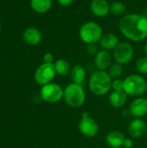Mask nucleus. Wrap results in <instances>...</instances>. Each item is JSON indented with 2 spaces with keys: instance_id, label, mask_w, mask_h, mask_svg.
I'll list each match as a JSON object with an SVG mask.
<instances>
[{
  "instance_id": "obj_10",
  "label": "nucleus",
  "mask_w": 147,
  "mask_h": 148,
  "mask_svg": "<svg viewBox=\"0 0 147 148\" xmlns=\"http://www.w3.org/2000/svg\"><path fill=\"white\" fill-rule=\"evenodd\" d=\"M129 112L134 118H142L147 114V99L138 97L133 100L129 107Z\"/></svg>"
},
{
  "instance_id": "obj_9",
  "label": "nucleus",
  "mask_w": 147,
  "mask_h": 148,
  "mask_svg": "<svg viewBox=\"0 0 147 148\" xmlns=\"http://www.w3.org/2000/svg\"><path fill=\"white\" fill-rule=\"evenodd\" d=\"M133 55L134 50L131 43L128 42H121L113 49V57L115 62L124 65L129 63L132 61Z\"/></svg>"
},
{
  "instance_id": "obj_19",
  "label": "nucleus",
  "mask_w": 147,
  "mask_h": 148,
  "mask_svg": "<svg viewBox=\"0 0 147 148\" xmlns=\"http://www.w3.org/2000/svg\"><path fill=\"white\" fill-rule=\"evenodd\" d=\"M30 6L36 13L43 14L51 9L52 0H30Z\"/></svg>"
},
{
  "instance_id": "obj_13",
  "label": "nucleus",
  "mask_w": 147,
  "mask_h": 148,
  "mask_svg": "<svg viewBox=\"0 0 147 148\" xmlns=\"http://www.w3.org/2000/svg\"><path fill=\"white\" fill-rule=\"evenodd\" d=\"M112 55L109 51L107 50H100L94 56V64L98 70H104L107 69L112 65Z\"/></svg>"
},
{
  "instance_id": "obj_4",
  "label": "nucleus",
  "mask_w": 147,
  "mask_h": 148,
  "mask_svg": "<svg viewBox=\"0 0 147 148\" xmlns=\"http://www.w3.org/2000/svg\"><path fill=\"white\" fill-rule=\"evenodd\" d=\"M103 36L101 26L93 21L84 23L79 29V36L86 44H97Z\"/></svg>"
},
{
  "instance_id": "obj_26",
  "label": "nucleus",
  "mask_w": 147,
  "mask_h": 148,
  "mask_svg": "<svg viewBox=\"0 0 147 148\" xmlns=\"http://www.w3.org/2000/svg\"><path fill=\"white\" fill-rule=\"evenodd\" d=\"M53 61H54V56H53V55L51 53L47 52L43 56V62H46V63H54Z\"/></svg>"
},
{
  "instance_id": "obj_21",
  "label": "nucleus",
  "mask_w": 147,
  "mask_h": 148,
  "mask_svg": "<svg viewBox=\"0 0 147 148\" xmlns=\"http://www.w3.org/2000/svg\"><path fill=\"white\" fill-rule=\"evenodd\" d=\"M126 7L120 1H114L110 3V13L115 16H123L126 15Z\"/></svg>"
},
{
  "instance_id": "obj_20",
  "label": "nucleus",
  "mask_w": 147,
  "mask_h": 148,
  "mask_svg": "<svg viewBox=\"0 0 147 148\" xmlns=\"http://www.w3.org/2000/svg\"><path fill=\"white\" fill-rule=\"evenodd\" d=\"M55 72L57 75L61 76H67L70 75L71 72V66L69 62L65 59H58L55 62H54Z\"/></svg>"
},
{
  "instance_id": "obj_11",
  "label": "nucleus",
  "mask_w": 147,
  "mask_h": 148,
  "mask_svg": "<svg viewBox=\"0 0 147 148\" xmlns=\"http://www.w3.org/2000/svg\"><path fill=\"white\" fill-rule=\"evenodd\" d=\"M90 10L95 16L104 17L110 13V3L107 0H92Z\"/></svg>"
},
{
  "instance_id": "obj_12",
  "label": "nucleus",
  "mask_w": 147,
  "mask_h": 148,
  "mask_svg": "<svg viewBox=\"0 0 147 148\" xmlns=\"http://www.w3.org/2000/svg\"><path fill=\"white\" fill-rule=\"evenodd\" d=\"M42 39V32L35 27H28L23 33V40L30 46H36Z\"/></svg>"
},
{
  "instance_id": "obj_23",
  "label": "nucleus",
  "mask_w": 147,
  "mask_h": 148,
  "mask_svg": "<svg viewBox=\"0 0 147 148\" xmlns=\"http://www.w3.org/2000/svg\"><path fill=\"white\" fill-rule=\"evenodd\" d=\"M137 71L140 75H147V56H142L136 62Z\"/></svg>"
},
{
  "instance_id": "obj_7",
  "label": "nucleus",
  "mask_w": 147,
  "mask_h": 148,
  "mask_svg": "<svg viewBox=\"0 0 147 148\" xmlns=\"http://www.w3.org/2000/svg\"><path fill=\"white\" fill-rule=\"evenodd\" d=\"M56 75L54 63L43 62L35 72V81L40 86H44L50 83Z\"/></svg>"
},
{
  "instance_id": "obj_29",
  "label": "nucleus",
  "mask_w": 147,
  "mask_h": 148,
  "mask_svg": "<svg viewBox=\"0 0 147 148\" xmlns=\"http://www.w3.org/2000/svg\"><path fill=\"white\" fill-rule=\"evenodd\" d=\"M144 51H145V55L147 56V42L145 45V48H144Z\"/></svg>"
},
{
  "instance_id": "obj_15",
  "label": "nucleus",
  "mask_w": 147,
  "mask_h": 148,
  "mask_svg": "<svg viewBox=\"0 0 147 148\" xmlns=\"http://www.w3.org/2000/svg\"><path fill=\"white\" fill-rule=\"evenodd\" d=\"M99 43L103 50L111 51L118 46L120 43V39L114 33H106L103 34Z\"/></svg>"
},
{
  "instance_id": "obj_24",
  "label": "nucleus",
  "mask_w": 147,
  "mask_h": 148,
  "mask_svg": "<svg viewBox=\"0 0 147 148\" xmlns=\"http://www.w3.org/2000/svg\"><path fill=\"white\" fill-rule=\"evenodd\" d=\"M112 88L113 90H115V91L124 90V80L120 78L113 79L112 82Z\"/></svg>"
},
{
  "instance_id": "obj_30",
  "label": "nucleus",
  "mask_w": 147,
  "mask_h": 148,
  "mask_svg": "<svg viewBox=\"0 0 147 148\" xmlns=\"http://www.w3.org/2000/svg\"><path fill=\"white\" fill-rule=\"evenodd\" d=\"M0 34H1V23H0Z\"/></svg>"
},
{
  "instance_id": "obj_2",
  "label": "nucleus",
  "mask_w": 147,
  "mask_h": 148,
  "mask_svg": "<svg viewBox=\"0 0 147 148\" xmlns=\"http://www.w3.org/2000/svg\"><path fill=\"white\" fill-rule=\"evenodd\" d=\"M112 82V78L107 72L97 70L91 75L88 81V88L94 95L102 96L111 90Z\"/></svg>"
},
{
  "instance_id": "obj_3",
  "label": "nucleus",
  "mask_w": 147,
  "mask_h": 148,
  "mask_svg": "<svg viewBox=\"0 0 147 148\" xmlns=\"http://www.w3.org/2000/svg\"><path fill=\"white\" fill-rule=\"evenodd\" d=\"M63 100L67 105L73 108H81L86 101V93L83 86L70 83L64 88Z\"/></svg>"
},
{
  "instance_id": "obj_32",
  "label": "nucleus",
  "mask_w": 147,
  "mask_h": 148,
  "mask_svg": "<svg viewBox=\"0 0 147 148\" xmlns=\"http://www.w3.org/2000/svg\"><path fill=\"white\" fill-rule=\"evenodd\" d=\"M146 91H147V86H146Z\"/></svg>"
},
{
  "instance_id": "obj_27",
  "label": "nucleus",
  "mask_w": 147,
  "mask_h": 148,
  "mask_svg": "<svg viewBox=\"0 0 147 148\" xmlns=\"http://www.w3.org/2000/svg\"><path fill=\"white\" fill-rule=\"evenodd\" d=\"M75 0H57V3L62 7H68L74 3Z\"/></svg>"
},
{
  "instance_id": "obj_6",
  "label": "nucleus",
  "mask_w": 147,
  "mask_h": 148,
  "mask_svg": "<svg viewBox=\"0 0 147 148\" xmlns=\"http://www.w3.org/2000/svg\"><path fill=\"white\" fill-rule=\"evenodd\" d=\"M64 89L57 83L50 82L42 87L40 90L41 98L49 103H56L63 98Z\"/></svg>"
},
{
  "instance_id": "obj_25",
  "label": "nucleus",
  "mask_w": 147,
  "mask_h": 148,
  "mask_svg": "<svg viewBox=\"0 0 147 148\" xmlns=\"http://www.w3.org/2000/svg\"><path fill=\"white\" fill-rule=\"evenodd\" d=\"M99 51L100 50L96 44H88L87 46V52L90 56H95Z\"/></svg>"
},
{
  "instance_id": "obj_28",
  "label": "nucleus",
  "mask_w": 147,
  "mask_h": 148,
  "mask_svg": "<svg viewBox=\"0 0 147 148\" xmlns=\"http://www.w3.org/2000/svg\"><path fill=\"white\" fill-rule=\"evenodd\" d=\"M133 147V141L132 139H129V138H126L125 139V141H124V144H123V147L125 148H132Z\"/></svg>"
},
{
  "instance_id": "obj_14",
  "label": "nucleus",
  "mask_w": 147,
  "mask_h": 148,
  "mask_svg": "<svg viewBox=\"0 0 147 148\" xmlns=\"http://www.w3.org/2000/svg\"><path fill=\"white\" fill-rule=\"evenodd\" d=\"M128 132L131 137L139 139L142 137L146 132V123L141 118H135L130 122Z\"/></svg>"
},
{
  "instance_id": "obj_16",
  "label": "nucleus",
  "mask_w": 147,
  "mask_h": 148,
  "mask_svg": "<svg viewBox=\"0 0 147 148\" xmlns=\"http://www.w3.org/2000/svg\"><path fill=\"white\" fill-rule=\"evenodd\" d=\"M127 101V95L124 90L115 91L113 92L109 95V104L113 108H120L125 106Z\"/></svg>"
},
{
  "instance_id": "obj_17",
  "label": "nucleus",
  "mask_w": 147,
  "mask_h": 148,
  "mask_svg": "<svg viewBox=\"0 0 147 148\" xmlns=\"http://www.w3.org/2000/svg\"><path fill=\"white\" fill-rule=\"evenodd\" d=\"M124 134L120 131H111L106 136L107 144L112 148H120L123 147L125 141Z\"/></svg>"
},
{
  "instance_id": "obj_5",
  "label": "nucleus",
  "mask_w": 147,
  "mask_h": 148,
  "mask_svg": "<svg viewBox=\"0 0 147 148\" xmlns=\"http://www.w3.org/2000/svg\"><path fill=\"white\" fill-rule=\"evenodd\" d=\"M146 79L138 74L130 75L124 79V91L127 95L140 96L146 91Z\"/></svg>"
},
{
  "instance_id": "obj_18",
  "label": "nucleus",
  "mask_w": 147,
  "mask_h": 148,
  "mask_svg": "<svg viewBox=\"0 0 147 148\" xmlns=\"http://www.w3.org/2000/svg\"><path fill=\"white\" fill-rule=\"evenodd\" d=\"M86 69L80 64H76L71 69L70 77L73 83H76L82 86L86 80Z\"/></svg>"
},
{
  "instance_id": "obj_1",
  "label": "nucleus",
  "mask_w": 147,
  "mask_h": 148,
  "mask_svg": "<svg viewBox=\"0 0 147 148\" xmlns=\"http://www.w3.org/2000/svg\"><path fill=\"white\" fill-rule=\"evenodd\" d=\"M120 33L128 40L138 42L147 38V16L142 14H126L119 21Z\"/></svg>"
},
{
  "instance_id": "obj_8",
  "label": "nucleus",
  "mask_w": 147,
  "mask_h": 148,
  "mask_svg": "<svg viewBox=\"0 0 147 148\" xmlns=\"http://www.w3.org/2000/svg\"><path fill=\"white\" fill-rule=\"evenodd\" d=\"M80 133L88 138H93L97 135L99 132V126L94 119L89 116L88 112H83L81 120L78 123Z\"/></svg>"
},
{
  "instance_id": "obj_31",
  "label": "nucleus",
  "mask_w": 147,
  "mask_h": 148,
  "mask_svg": "<svg viewBox=\"0 0 147 148\" xmlns=\"http://www.w3.org/2000/svg\"><path fill=\"white\" fill-rule=\"evenodd\" d=\"M146 133H147V123H146Z\"/></svg>"
},
{
  "instance_id": "obj_22",
  "label": "nucleus",
  "mask_w": 147,
  "mask_h": 148,
  "mask_svg": "<svg viewBox=\"0 0 147 148\" xmlns=\"http://www.w3.org/2000/svg\"><path fill=\"white\" fill-rule=\"evenodd\" d=\"M108 75L112 79H118L123 74V65L118 62L112 63V65L108 68Z\"/></svg>"
}]
</instances>
